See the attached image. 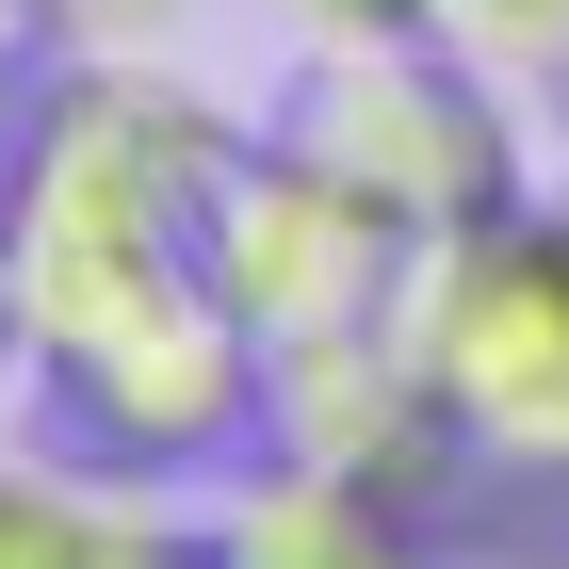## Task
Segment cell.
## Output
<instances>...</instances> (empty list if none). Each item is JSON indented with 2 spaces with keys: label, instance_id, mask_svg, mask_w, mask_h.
<instances>
[{
  "label": "cell",
  "instance_id": "1",
  "mask_svg": "<svg viewBox=\"0 0 569 569\" xmlns=\"http://www.w3.org/2000/svg\"><path fill=\"white\" fill-rule=\"evenodd\" d=\"M407 342L439 375L456 472L505 505H569V212H488L423 244Z\"/></svg>",
  "mask_w": 569,
  "mask_h": 569
},
{
  "label": "cell",
  "instance_id": "2",
  "mask_svg": "<svg viewBox=\"0 0 569 569\" xmlns=\"http://www.w3.org/2000/svg\"><path fill=\"white\" fill-rule=\"evenodd\" d=\"M309 163H342L407 244H456V228L521 212V147H505V98L456 49H326V114H309Z\"/></svg>",
  "mask_w": 569,
  "mask_h": 569
},
{
  "label": "cell",
  "instance_id": "3",
  "mask_svg": "<svg viewBox=\"0 0 569 569\" xmlns=\"http://www.w3.org/2000/svg\"><path fill=\"white\" fill-rule=\"evenodd\" d=\"M196 537H212V569H439V553H456L423 488L326 472V456H293V439H277V456L228 488Z\"/></svg>",
  "mask_w": 569,
  "mask_h": 569
},
{
  "label": "cell",
  "instance_id": "4",
  "mask_svg": "<svg viewBox=\"0 0 569 569\" xmlns=\"http://www.w3.org/2000/svg\"><path fill=\"white\" fill-rule=\"evenodd\" d=\"M423 33L488 82H553L569 66V0H423Z\"/></svg>",
  "mask_w": 569,
  "mask_h": 569
},
{
  "label": "cell",
  "instance_id": "5",
  "mask_svg": "<svg viewBox=\"0 0 569 569\" xmlns=\"http://www.w3.org/2000/svg\"><path fill=\"white\" fill-rule=\"evenodd\" d=\"M82 537H98L82 472H17V456H0V569H82Z\"/></svg>",
  "mask_w": 569,
  "mask_h": 569
},
{
  "label": "cell",
  "instance_id": "6",
  "mask_svg": "<svg viewBox=\"0 0 569 569\" xmlns=\"http://www.w3.org/2000/svg\"><path fill=\"white\" fill-rule=\"evenodd\" d=\"M82 569H212V537H196V521H163V505H131V488H98Z\"/></svg>",
  "mask_w": 569,
  "mask_h": 569
},
{
  "label": "cell",
  "instance_id": "7",
  "mask_svg": "<svg viewBox=\"0 0 569 569\" xmlns=\"http://www.w3.org/2000/svg\"><path fill=\"white\" fill-rule=\"evenodd\" d=\"M309 49H423V0H277Z\"/></svg>",
  "mask_w": 569,
  "mask_h": 569
},
{
  "label": "cell",
  "instance_id": "8",
  "mask_svg": "<svg viewBox=\"0 0 569 569\" xmlns=\"http://www.w3.org/2000/svg\"><path fill=\"white\" fill-rule=\"evenodd\" d=\"M196 0H49V33H82V49H147V33H179Z\"/></svg>",
  "mask_w": 569,
  "mask_h": 569
},
{
  "label": "cell",
  "instance_id": "9",
  "mask_svg": "<svg viewBox=\"0 0 569 569\" xmlns=\"http://www.w3.org/2000/svg\"><path fill=\"white\" fill-rule=\"evenodd\" d=\"M439 569H569V553H553V537H456Z\"/></svg>",
  "mask_w": 569,
  "mask_h": 569
},
{
  "label": "cell",
  "instance_id": "10",
  "mask_svg": "<svg viewBox=\"0 0 569 569\" xmlns=\"http://www.w3.org/2000/svg\"><path fill=\"white\" fill-rule=\"evenodd\" d=\"M17 147H33V98H17V33H0V196H17Z\"/></svg>",
  "mask_w": 569,
  "mask_h": 569
},
{
  "label": "cell",
  "instance_id": "11",
  "mask_svg": "<svg viewBox=\"0 0 569 569\" xmlns=\"http://www.w3.org/2000/svg\"><path fill=\"white\" fill-rule=\"evenodd\" d=\"M33 17H49V0H0V33H33Z\"/></svg>",
  "mask_w": 569,
  "mask_h": 569
}]
</instances>
